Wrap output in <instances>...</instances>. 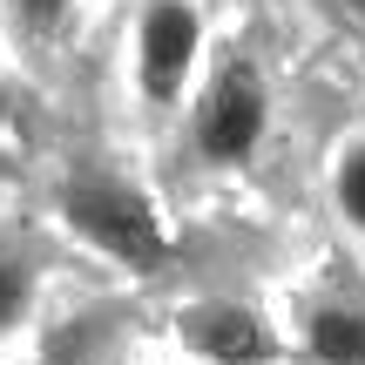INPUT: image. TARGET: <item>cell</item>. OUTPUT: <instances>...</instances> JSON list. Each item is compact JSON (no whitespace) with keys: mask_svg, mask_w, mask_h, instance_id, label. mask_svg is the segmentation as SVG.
Listing matches in <instances>:
<instances>
[{"mask_svg":"<svg viewBox=\"0 0 365 365\" xmlns=\"http://www.w3.org/2000/svg\"><path fill=\"white\" fill-rule=\"evenodd\" d=\"M61 217H68V230H75V237H88L102 257L129 264V271H156V264L170 257V230H163L156 203H149L135 182L108 176V170L68 176Z\"/></svg>","mask_w":365,"mask_h":365,"instance_id":"6da1fadb","label":"cell"},{"mask_svg":"<svg viewBox=\"0 0 365 365\" xmlns=\"http://www.w3.org/2000/svg\"><path fill=\"white\" fill-rule=\"evenodd\" d=\"M196 156L203 163H250L271 129V95H264V75L250 61H223L217 75L196 95Z\"/></svg>","mask_w":365,"mask_h":365,"instance_id":"7a4b0ae2","label":"cell"},{"mask_svg":"<svg viewBox=\"0 0 365 365\" xmlns=\"http://www.w3.org/2000/svg\"><path fill=\"white\" fill-rule=\"evenodd\" d=\"M196 54H203L196 7L190 0H149L143 21H135V81L156 108H170L182 95V81L196 75Z\"/></svg>","mask_w":365,"mask_h":365,"instance_id":"3957f363","label":"cell"},{"mask_svg":"<svg viewBox=\"0 0 365 365\" xmlns=\"http://www.w3.org/2000/svg\"><path fill=\"white\" fill-rule=\"evenodd\" d=\"M182 339L210 365H264L271 359V325L250 304H196V312H182Z\"/></svg>","mask_w":365,"mask_h":365,"instance_id":"277c9868","label":"cell"},{"mask_svg":"<svg viewBox=\"0 0 365 365\" xmlns=\"http://www.w3.org/2000/svg\"><path fill=\"white\" fill-rule=\"evenodd\" d=\"M304 345L318 365H365V312L352 304H318L304 318Z\"/></svg>","mask_w":365,"mask_h":365,"instance_id":"5b68a950","label":"cell"},{"mask_svg":"<svg viewBox=\"0 0 365 365\" xmlns=\"http://www.w3.org/2000/svg\"><path fill=\"white\" fill-rule=\"evenodd\" d=\"M331 203H339V217L352 230H365V135L345 143L339 163H331Z\"/></svg>","mask_w":365,"mask_h":365,"instance_id":"8992f818","label":"cell"},{"mask_svg":"<svg viewBox=\"0 0 365 365\" xmlns=\"http://www.w3.org/2000/svg\"><path fill=\"white\" fill-rule=\"evenodd\" d=\"M27 304H34V271H27L21 257H7V250H0V339L27 318Z\"/></svg>","mask_w":365,"mask_h":365,"instance_id":"52a82bcc","label":"cell"},{"mask_svg":"<svg viewBox=\"0 0 365 365\" xmlns=\"http://www.w3.org/2000/svg\"><path fill=\"white\" fill-rule=\"evenodd\" d=\"M0 7H7V27H14V34L41 41V34H54V27L68 21L75 0H0Z\"/></svg>","mask_w":365,"mask_h":365,"instance_id":"ba28073f","label":"cell"},{"mask_svg":"<svg viewBox=\"0 0 365 365\" xmlns=\"http://www.w3.org/2000/svg\"><path fill=\"white\" fill-rule=\"evenodd\" d=\"M0 122H7V95H0Z\"/></svg>","mask_w":365,"mask_h":365,"instance_id":"9c48e42d","label":"cell"}]
</instances>
